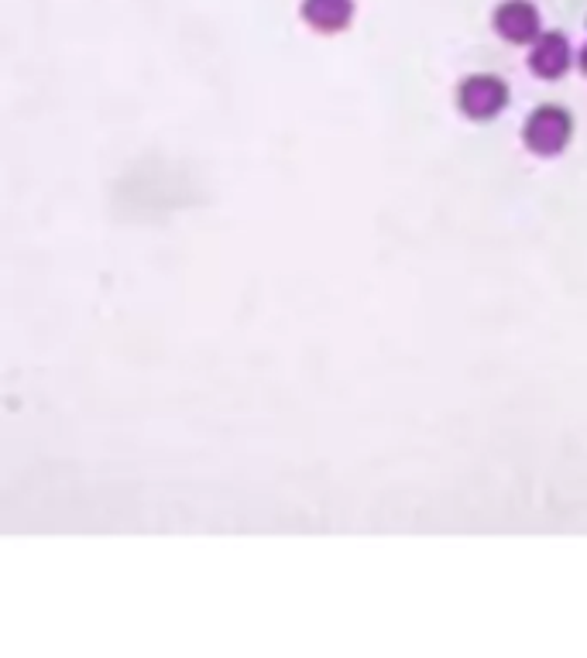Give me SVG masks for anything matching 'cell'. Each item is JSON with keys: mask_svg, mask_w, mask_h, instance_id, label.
<instances>
[{"mask_svg": "<svg viewBox=\"0 0 587 658\" xmlns=\"http://www.w3.org/2000/svg\"><path fill=\"white\" fill-rule=\"evenodd\" d=\"M457 103H461V110L467 113V118L488 121V118H495V113L506 110L509 86L501 82L498 76H485V73L481 76H467L461 82V90H457Z\"/></svg>", "mask_w": 587, "mask_h": 658, "instance_id": "cell-1", "label": "cell"}, {"mask_svg": "<svg viewBox=\"0 0 587 658\" xmlns=\"http://www.w3.org/2000/svg\"><path fill=\"white\" fill-rule=\"evenodd\" d=\"M580 69H584V73H587V45H584V48H580Z\"/></svg>", "mask_w": 587, "mask_h": 658, "instance_id": "cell-6", "label": "cell"}, {"mask_svg": "<svg viewBox=\"0 0 587 658\" xmlns=\"http://www.w3.org/2000/svg\"><path fill=\"white\" fill-rule=\"evenodd\" d=\"M571 141V113L564 107H540L525 124V145L536 155H556Z\"/></svg>", "mask_w": 587, "mask_h": 658, "instance_id": "cell-2", "label": "cell"}, {"mask_svg": "<svg viewBox=\"0 0 587 658\" xmlns=\"http://www.w3.org/2000/svg\"><path fill=\"white\" fill-rule=\"evenodd\" d=\"M571 59H574L571 42L561 32H550V35L536 38L533 55H529V66H533V73L543 76V79H556L571 69Z\"/></svg>", "mask_w": 587, "mask_h": 658, "instance_id": "cell-4", "label": "cell"}, {"mask_svg": "<svg viewBox=\"0 0 587 658\" xmlns=\"http://www.w3.org/2000/svg\"><path fill=\"white\" fill-rule=\"evenodd\" d=\"M495 27L498 35L512 42V45H525L540 38V11L529 4V0H506L495 11Z\"/></svg>", "mask_w": 587, "mask_h": 658, "instance_id": "cell-3", "label": "cell"}, {"mask_svg": "<svg viewBox=\"0 0 587 658\" xmlns=\"http://www.w3.org/2000/svg\"><path fill=\"white\" fill-rule=\"evenodd\" d=\"M302 18L317 32H341L354 18V0H302Z\"/></svg>", "mask_w": 587, "mask_h": 658, "instance_id": "cell-5", "label": "cell"}]
</instances>
